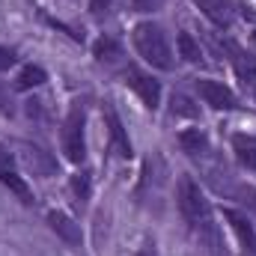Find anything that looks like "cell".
Returning a JSON list of instances; mask_svg holds the SVG:
<instances>
[{
  "instance_id": "obj_1",
  "label": "cell",
  "mask_w": 256,
  "mask_h": 256,
  "mask_svg": "<svg viewBox=\"0 0 256 256\" xmlns=\"http://www.w3.org/2000/svg\"><path fill=\"white\" fill-rule=\"evenodd\" d=\"M179 212L188 220V226L200 236V242H206L212 248V254H218V256L224 254V242H220L218 224L212 218V206H208L206 194L200 191V185L194 182L191 176L179 179Z\"/></svg>"
},
{
  "instance_id": "obj_2",
  "label": "cell",
  "mask_w": 256,
  "mask_h": 256,
  "mask_svg": "<svg viewBox=\"0 0 256 256\" xmlns=\"http://www.w3.org/2000/svg\"><path fill=\"white\" fill-rule=\"evenodd\" d=\"M134 48H137V54H140L146 63L155 66V68H161V72H170V68L176 66L164 30H161L158 24H152V21H143V24L134 27Z\"/></svg>"
},
{
  "instance_id": "obj_3",
  "label": "cell",
  "mask_w": 256,
  "mask_h": 256,
  "mask_svg": "<svg viewBox=\"0 0 256 256\" xmlns=\"http://www.w3.org/2000/svg\"><path fill=\"white\" fill-rule=\"evenodd\" d=\"M63 152L74 164H80L84 155H86V146H84V108L80 104H74L68 110V116L63 122Z\"/></svg>"
},
{
  "instance_id": "obj_4",
  "label": "cell",
  "mask_w": 256,
  "mask_h": 256,
  "mask_svg": "<svg viewBox=\"0 0 256 256\" xmlns=\"http://www.w3.org/2000/svg\"><path fill=\"white\" fill-rule=\"evenodd\" d=\"M126 84L140 96V102H143L149 110L158 108V102H161V84H158L152 74H146V72L137 68V66H128L126 68Z\"/></svg>"
},
{
  "instance_id": "obj_5",
  "label": "cell",
  "mask_w": 256,
  "mask_h": 256,
  "mask_svg": "<svg viewBox=\"0 0 256 256\" xmlns=\"http://www.w3.org/2000/svg\"><path fill=\"white\" fill-rule=\"evenodd\" d=\"M196 92L202 96L206 104H212V108H218V110H232V108H236V96H232V90L224 86L220 80H208V78H202V80H196Z\"/></svg>"
},
{
  "instance_id": "obj_6",
  "label": "cell",
  "mask_w": 256,
  "mask_h": 256,
  "mask_svg": "<svg viewBox=\"0 0 256 256\" xmlns=\"http://www.w3.org/2000/svg\"><path fill=\"white\" fill-rule=\"evenodd\" d=\"M0 182L15 194L21 202H33V194H30V188H27V182L15 173V167H12V155H9L6 146H0Z\"/></svg>"
},
{
  "instance_id": "obj_7",
  "label": "cell",
  "mask_w": 256,
  "mask_h": 256,
  "mask_svg": "<svg viewBox=\"0 0 256 256\" xmlns=\"http://www.w3.org/2000/svg\"><path fill=\"white\" fill-rule=\"evenodd\" d=\"M200 9H202V15L212 21V24H218V27H230L232 24V18H236V3L232 0H194Z\"/></svg>"
},
{
  "instance_id": "obj_8",
  "label": "cell",
  "mask_w": 256,
  "mask_h": 256,
  "mask_svg": "<svg viewBox=\"0 0 256 256\" xmlns=\"http://www.w3.org/2000/svg\"><path fill=\"white\" fill-rule=\"evenodd\" d=\"M224 54H230V63L238 72V78H244V80H254L256 78V60L238 45V42L224 39Z\"/></svg>"
},
{
  "instance_id": "obj_9",
  "label": "cell",
  "mask_w": 256,
  "mask_h": 256,
  "mask_svg": "<svg viewBox=\"0 0 256 256\" xmlns=\"http://www.w3.org/2000/svg\"><path fill=\"white\" fill-rule=\"evenodd\" d=\"M224 218H226L230 226L236 230V236H238V242H242V250H244V254H256V232H254V226L248 224V218H242V214L232 212V208H226Z\"/></svg>"
},
{
  "instance_id": "obj_10",
  "label": "cell",
  "mask_w": 256,
  "mask_h": 256,
  "mask_svg": "<svg viewBox=\"0 0 256 256\" xmlns=\"http://www.w3.org/2000/svg\"><path fill=\"white\" fill-rule=\"evenodd\" d=\"M104 120H108V131H110V140H114V146L120 149V155L128 158L131 155V143H128V134L122 122H120V116H116V110L110 108V102H104Z\"/></svg>"
},
{
  "instance_id": "obj_11",
  "label": "cell",
  "mask_w": 256,
  "mask_h": 256,
  "mask_svg": "<svg viewBox=\"0 0 256 256\" xmlns=\"http://www.w3.org/2000/svg\"><path fill=\"white\" fill-rule=\"evenodd\" d=\"M48 224H51V230H54L57 236H63L68 244H80V230H78V224H74L72 218H66L63 212H51V214H48Z\"/></svg>"
},
{
  "instance_id": "obj_12",
  "label": "cell",
  "mask_w": 256,
  "mask_h": 256,
  "mask_svg": "<svg viewBox=\"0 0 256 256\" xmlns=\"http://www.w3.org/2000/svg\"><path fill=\"white\" fill-rule=\"evenodd\" d=\"M232 149H236L238 161H242L248 170L256 173V137L254 134H236V137H232Z\"/></svg>"
},
{
  "instance_id": "obj_13",
  "label": "cell",
  "mask_w": 256,
  "mask_h": 256,
  "mask_svg": "<svg viewBox=\"0 0 256 256\" xmlns=\"http://www.w3.org/2000/svg\"><path fill=\"white\" fill-rule=\"evenodd\" d=\"M39 84H45V68H39V66H24L15 78V90H33Z\"/></svg>"
},
{
  "instance_id": "obj_14",
  "label": "cell",
  "mask_w": 256,
  "mask_h": 256,
  "mask_svg": "<svg viewBox=\"0 0 256 256\" xmlns=\"http://www.w3.org/2000/svg\"><path fill=\"white\" fill-rule=\"evenodd\" d=\"M96 57L98 60H116V57H122V48H120V42L114 36H102L96 42Z\"/></svg>"
},
{
  "instance_id": "obj_15",
  "label": "cell",
  "mask_w": 256,
  "mask_h": 256,
  "mask_svg": "<svg viewBox=\"0 0 256 256\" xmlns=\"http://www.w3.org/2000/svg\"><path fill=\"white\" fill-rule=\"evenodd\" d=\"M179 54H182L188 63H200V60H202V51H200V45L194 42V36H191V33H185V30L179 33Z\"/></svg>"
},
{
  "instance_id": "obj_16",
  "label": "cell",
  "mask_w": 256,
  "mask_h": 256,
  "mask_svg": "<svg viewBox=\"0 0 256 256\" xmlns=\"http://www.w3.org/2000/svg\"><path fill=\"white\" fill-rule=\"evenodd\" d=\"M179 143L185 146V152L196 155L200 149H206V134H202L200 128H194V131H182V134H179Z\"/></svg>"
},
{
  "instance_id": "obj_17",
  "label": "cell",
  "mask_w": 256,
  "mask_h": 256,
  "mask_svg": "<svg viewBox=\"0 0 256 256\" xmlns=\"http://www.w3.org/2000/svg\"><path fill=\"white\" fill-rule=\"evenodd\" d=\"M173 114H182V116H200V108H194V102L182 92H173Z\"/></svg>"
},
{
  "instance_id": "obj_18",
  "label": "cell",
  "mask_w": 256,
  "mask_h": 256,
  "mask_svg": "<svg viewBox=\"0 0 256 256\" xmlns=\"http://www.w3.org/2000/svg\"><path fill=\"white\" fill-rule=\"evenodd\" d=\"M72 191L78 194V200H86L90 196V173H78L72 179Z\"/></svg>"
},
{
  "instance_id": "obj_19",
  "label": "cell",
  "mask_w": 256,
  "mask_h": 256,
  "mask_svg": "<svg viewBox=\"0 0 256 256\" xmlns=\"http://www.w3.org/2000/svg\"><path fill=\"white\" fill-rule=\"evenodd\" d=\"M131 6H134L137 12H155V9L164 6V0H131Z\"/></svg>"
},
{
  "instance_id": "obj_20",
  "label": "cell",
  "mask_w": 256,
  "mask_h": 256,
  "mask_svg": "<svg viewBox=\"0 0 256 256\" xmlns=\"http://www.w3.org/2000/svg\"><path fill=\"white\" fill-rule=\"evenodd\" d=\"M15 66V54L9 51V48H0V72H6V68H12Z\"/></svg>"
},
{
  "instance_id": "obj_21",
  "label": "cell",
  "mask_w": 256,
  "mask_h": 256,
  "mask_svg": "<svg viewBox=\"0 0 256 256\" xmlns=\"http://www.w3.org/2000/svg\"><path fill=\"white\" fill-rule=\"evenodd\" d=\"M110 3L114 0H90V9H92V15H102V12L110 9Z\"/></svg>"
},
{
  "instance_id": "obj_22",
  "label": "cell",
  "mask_w": 256,
  "mask_h": 256,
  "mask_svg": "<svg viewBox=\"0 0 256 256\" xmlns=\"http://www.w3.org/2000/svg\"><path fill=\"white\" fill-rule=\"evenodd\" d=\"M254 42H256V33H254Z\"/></svg>"
}]
</instances>
